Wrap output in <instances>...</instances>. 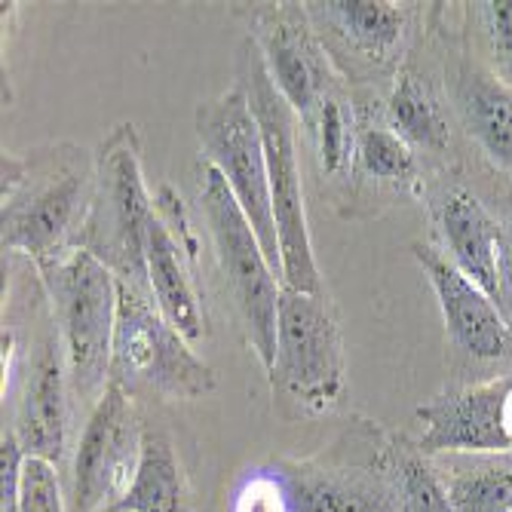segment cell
Returning <instances> with one entry per match:
<instances>
[{
  "label": "cell",
  "instance_id": "1",
  "mask_svg": "<svg viewBox=\"0 0 512 512\" xmlns=\"http://www.w3.org/2000/svg\"><path fill=\"white\" fill-rule=\"evenodd\" d=\"M154 203L145 188L142 142L132 123H120L102 142L92 172V194L86 197V215L74 249L96 255L117 283L148 292L145 267V230Z\"/></svg>",
  "mask_w": 512,
  "mask_h": 512
},
{
  "label": "cell",
  "instance_id": "2",
  "mask_svg": "<svg viewBox=\"0 0 512 512\" xmlns=\"http://www.w3.org/2000/svg\"><path fill=\"white\" fill-rule=\"evenodd\" d=\"M240 89L246 92L249 108L258 120L267 178H270V197L273 215L279 230V249H283V286L307 295H322V279L313 258L307 209H304V184H301V163L295 145V123L298 117L279 96L276 83L264 65V56L252 37L243 40L240 50Z\"/></svg>",
  "mask_w": 512,
  "mask_h": 512
},
{
  "label": "cell",
  "instance_id": "3",
  "mask_svg": "<svg viewBox=\"0 0 512 512\" xmlns=\"http://www.w3.org/2000/svg\"><path fill=\"white\" fill-rule=\"evenodd\" d=\"M53 304L62 356L80 396L99 402L108 390L120 283L96 255L65 249L37 264Z\"/></svg>",
  "mask_w": 512,
  "mask_h": 512
},
{
  "label": "cell",
  "instance_id": "4",
  "mask_svg": "<svg viewBox=\"0 0 512 512\" xmlns=\"http://www.w3.org/2000/svg\"><path fill=\"white\" fill-rule=\"evenodd\" d=\"M344 338L325 295L283 289L267 371L273 402L292 417H322L344 396Z\"/></svg>",
  "mask_w": 512,
  "mask_h": 512
},
{
  "label": "cell",
  "instance_id": "5",
  "mask_svg": "<svg viewBox=\"0 0 512 512\" xmlns=\"http://www.w3.org/2000/svg\"><path fill=\"white\" fill-rule=\"evenodd\" d=\"M197 203L209 224V237L215 246L218 267L224 273V283L234 295L240 310L246 338L261 359L264 371L273 365L276 350V316L279 298H283V276H279L252 230L246 212L230 194L227 181L212 163L197 166Z\"/></svg>",
  "mask_w": 512,
  "mask_h": 512
},
{
  "label": "cell",
  "instance_id": "6",
  "mask_svg": "<svg viewBox=\"0 0 512 512\" xmlns=\"http://www.w3.org/2000/svg\"><path fill=\"white\" fill-rule=\"evenodd\" d=\"M108 384H117L126 396L191 402L209 396L218 378L191 350V341L172 329L151 295L120 283Z\"/></svg>",
  "mask_w": 512,
  "mask_h": 512
},
{
  "label": "cell",
  "instance_id": "7",
  "mask_svg": "<svg viewBox=\"0 0 512 512\" xmlns=\"http://www.w3.org/2000/svg\"><path fill=\"white\" fill-rule=\"evenodd\" d=\"M194 126L206 154L203 160L221 172L230 194H234L258 234L273 270L283 276V249H279L264 142L246 92L237 86L212 102H203L194 114Z\"/></svg>",
  "mask_w": 512,
  "mask_h": 512
},
{
  "label": "cell",
  "instance_id": "8",
  "mask_svg": "<svg viewBox=\"0 0 512 512\" xmlns=\"http://www.w3.org/2000/svg\"><path fill=\"white\" fill-rule=\"evenodd\" d=\"M145 427L117 384L92 405L71 470V512H111L129 491L142 460Z\"/></svg>",
  "mask_w": 512,
  "mask_h": 512
},
{
  "label": "cell",
  "instance_id": "9",
  "mask_svg": "<svg viewBox=\"0 0 512 512\" xmlns=\"http://www.w3.org/2000/svg\"><path fill=\"white\" fill-rule=\"evenodd\" d=\"M252 40L258 43L279 96L304 129H310L322 105L338 96V74L325 56V43L310 28L307 10L295 4L264 7L255 16Z\"/></svg>",
  "mask_w": 512,
  "mask_h": 512
},
{
  "label": "cell",
  "instance_id": "10",
  "mask_svg": "<svg viewBox=\"0 0 512 512\" xmlns=\"http://www.w3.org/2000/svg\"><path fill=\"white\" fill-rule=\"evenodd\" d=\"M427 454H512V371L473 387H451L417 408Z\"/></svg>",
  "mask_w": 512,
  "mask_h": 512
},
{
  "label": "cell",
  "instance_id": "11",
  "mask_svg": "<svg viewBox=\"0 0 512 512\" xmlns=\"http://www.w3.org/2000/svg\"><path fill=\"white\" fill-rule=\"evenodd\" d=\"M411 255L430 279L454 347L473 359H500L509 344V325L500 304L433 243H411Z\"/></svg>",
  "mask_w": 512,
  "mask_h": 512
},
{
  "label": "cell",
  "instance_id": "12",
  "mask_svg": "<svg viewBox=\"0 0 512 512\" xmlns=\"http://www.w3.org/2000/svg\"><path fill=\"white\" fill-rule=\"evenodd\" d=\"M83 188L86 178L77 172L50 175L43 184L22 197L4 203V249L25 252L37 264L65 249H74V240L83 224Z\"/></svg>",
  "mask_w": 512,
  "mask_h": 512
},
{
  "label": "cell",
  "instance_id": "13",
  "mask_svg": "<svg viewBox=\"0 0 512 512\" xmlns=\"http://www.w3.org/2000/svg\"><path fill=\"white\" fill-rule=\"evenodd\" d=\"M53 341H43L22 378L16 399L13 433L28 457L59 463L65 460L68 436V399H65V368Z\"/></svg>",
  "mask_w": 512,
  "mask_h": 512
},
{
  "label": "cell",
  "instance_id": "14",
  "mask_svg": "<svg viewBox=\"0 0 512 512\" xmlns=\"http://www.w3.org/2000/svg\"><path fill=\"white\" fill-rule=\"evenodd\" d=\"M433 221L448 261L500 304V237L503 224L463 188H445L433 200Z\"/></svg>",
  "mask_w": 512,
  "mask_h": 512
},
{
  "label": "cell",
  "instance_id": "15",
  "mask_svg": "<svg viewBox=\"0 0 512 512\" xmlns=\"http://www.w3.org/2000/svg\"><path fill=\"white\" fill-rule=\"evenodd\" d=\"M191 255L175 240L172 227L163 215L151 212L145 230V267H148V292L157 310L169 319L172 329H178L191 344L206 338V313L200 292L188 270Z\"/></svg>",
  "mask_w": 512,
  "mask_h": 512
},
{
  "label": "cell",
  "instance_id": "16",
  "mask_svg": "<svg viewBox=\"0 0 512 512\" xmlns=\"http://www.w3.org/2000/svg\"><path fill=\"white\" fill-rule=\"evenodd\" d=\"M310 22L329 28L332 40L371 68H387L405 40L408 13L387 0H329L307 4Z\"/></svg>",
  "mask_w": 512,
  "mask_h": 512
},
{
  "label": "cell",
  "instance_id": "17",
  "mask_svg": "<svg viewBox=\"0 0 512 512\" xmlns=\"http://www.w3.org/2000/svg\"><path fill=\"white\" fill-rule=\"evenodd\" d=\"M283 482L295 512H396L387 473L371 476L341 467L292 463Z\"/></svg>",
  "mask_w": 512,
  "mask_h": 512
},
{
  "label": "cell",
  "instance_id": "18",
  "mask_svg": "<svg viewBox=\"0 0 512 512\" xmlns=\"http://www.w3.org/2000/svg\"><path fill=\"white\" fill-rule=\"evenodd\" d=\"M457 108L470 135L488 154V160L512 178V92L509 86H503L491 71L467 68L460 74Z\"/></svg>",
  "mask_w": 512,
  "mask_h": 512
},
{
  "label": "cell",
  "instance_id": "19",
  "mask_svg": "<svg viewBox=\"0 0 512 512\" xmlns=\"http://www.w3.org/2000/svg\"><path fill=\"white\" fill-rule=\"evenodd\" d=\"M111 512H194L188 473L160 430L145 427L142 460L123 500Z\"/></svg>",
  "mask_w": 512,
  "mask_h": 512
},
{
  "label": "cell",
  "instance_id": "20",
  "mask_svg": "<svg viewBox=\"0 0 512 512\" xmlns=\"http://www.w3.org/2000/svg\"><path fill=\"white\" fill-rule=\"evenodd\" d=\"M387 120L411 148L445 154L451 148V117L433 80L414 68L396 74L387 99Z\"/></svg>",
  "mask_w": 512,
  "mask_h": 512
},
{
  "label": "cell",
  "instance_id": "21",
  "mask_svg": "<svg viewBox=\"0 0 512 512\" xmlns=\"http://www.w3.org/2000/svg\"><path fill=\"white\" fill-rule=\"evenodd\" d=\"M454 512H512V454H473L445 476Z\"/></svg>",
  "mask_w": 512,
  "mask_h": 512
},
{
  "label": "cell",
  "instance_id": "22",
  "mask_svg": "<svg viewBox=\"0 0 512 512\" xmlns=\"http://www.w3.org/2000/svg\"><path fill=\"white\" fill-rule=\"evenodd\" d=\"M384 473L396 497V512H454L445 479L417 448L393 445L384 457Z\"/></svg>",
  "mask_w": 512,
  "mask_h": 512
},
{
  "label": "cell",
  "instance_id": "23",
  "mask_svg": "<svg viewBox=\"0 0 512 512\" xmlns=\"http://www.w3.org/2000/svg\"><path fill=\"white\" fill-rule=\"evenodd\" d=\"M356 163L375 181L405 184V188H414L417 184V157L393 126H381V123L359 126Z\"/></svg>",
  "mask_w": 512,
  "mask_h": 512
},
{
  "label": "cell",
  "instance_id": "24",
  "mask_svg": "<svg viewBox=\"0 0 512 512\" xmlns=\"http://www.w3.org/2000/svg\"><path fill=\"white\" fill-rule=\"evenodd\" d=\"M307 132L316 145L322 172L338 175L356 157V132L359 129L353 126V114L347 111V99L341 92L322 105V111L316 114V120Z\"/></svg>",
  "mask_w": 512,
  "mask_h": 512
},
{
  "label": "cell",
  "instance_id": "25",
  "mask_svg": "<svg viewBox=\"0 0 512 512\" xmlns=\"http://www.w3.org/2000/svg\"><path fill=\"white\" fill-rule=\"evenodd\" d=\"M476 22L482 31L491 74L503 86H512V0L476 4Z\"/></svg>",
  "mask_w": 512,
  "mask_h": 512
},
{
  "label": "cell",
  "instance_id": "26",
  "mask_svg": "<svg viewBox=\"0 0 512 512\" xmlns=\"http://www.w3.org/2000/svg\"><path fill=\"white\" fill-rule=\"evenodd\" d=\"M19 512H71L65 503V494H62L56 463L40 460V457L25 460Z\"/></svg>",
  "mask_w": 512,
  "mask_h": 512
},
{
  "label": "cell",
  "instance_id": "27",
  "mask_svg": "<svg viewBox=\"0 0 512 512\" xmlns=\"http://www.w3.org/2000/svg\"><path fill=\"white\" fill-rule=\"evenodd\" d=\"M25 460L28 454L22 451L16 433L4 427V436H0V512H19Z\"/></svg>",
  "mask_w": 512,
  "mask_h": 512
},
{
  "label": "cell",
  "instance_id": "28",
  "mask_svg": "<svg viewBox=\"0 0 512 512\" xmlns=\"http://www.w3.org/2000/svg\"><path fill=\"white\" fill-rule=\"evenodd\" d=\"M234 512H295L286 482H279L273 476H252L246 485L237 491Z\"/></svg>",
  "mask_w": 512,
  "mask_h": 512
},
{
  "label": "cell",
  "instance_id": "29",
  "mask_svg": "<svg viewBox=\"0 0 512 512\" xmlns=\"http://www.w3.org/2000/svg\"><path fill=\"white\" fill-rule=\"evenodd\" d=\"M500 310L506 316V325L512 332V215L503 224V237H500Z\"/></svg>",
  "mask_w": 512,
  "mask_h": 512
}]
</instances>
